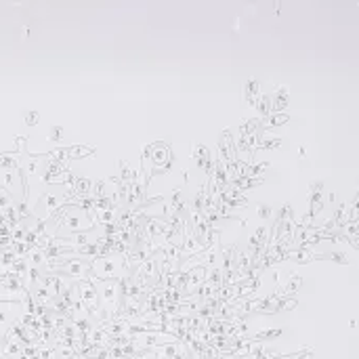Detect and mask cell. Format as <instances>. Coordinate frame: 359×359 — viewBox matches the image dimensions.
<instances>
[{
  "instance_id": "obj_2",
  "label": "cell",
  "mask_w": 359,
  "mask_h": 359,
  "mask_svg": "<svg viewBox=\"0 0 359 359\" xmlns=\"http://www.w3.org/2000/svg\"><path fill=\"white\" fill-rule=\"evenodd\" d=\"M65 271H67L72 278L82 280V278H86V273H88V265H86L84 261H80V259H72V261H67Z\"/></svg>"
},
{
  "instance_id": "obj_7",
  "label": "cell",
  "mask_w": 359,
  "mask_h": 359,
  "mask_svg": "<svg viewBox=\"0 0 359 359\" xmlns=\"http://www.w3.org/2000/svg\"><path fill=\"white\" fill-rule=\"evenodd\" d=\"M53 133H55V135H53V137H55V139H61V128H55V130H53Z\"/></svg>"
},
{
  "instance_id": "obj_6",
  "label": "cell",
  "mask_w": 359,
  "mask_h": 359,
  "mask_svg": "<svg viewBox=\"0 0 359 359\" xmlns=\"http://www.w3.org/2000/svg\"><path fill=\"white\" fill-rule=\"evenodd\" d=\"M34 122H38V114L29 111V114H27V124H34Z\"/></svg>"
},
{
  "instance_id": "obj_4",
  "label": "cell",
  "mask_w": 359,
  "mask_h": 359,
  "mask_svg": "<svg viewBox=\"0 0 359 359\" xmlns=\"http://www.w3.org/2000/svg\"><path fill=\"white\" fill-rule=\"evenodd\" d=\"M82 297H84V303L88 305V309H97V294H95V288L90 284H82Z\"/></svg>"
},
{
  "instance_id": "obj_3",
  "label": "cell",
  "mask_w": 359,
  "mask_h": 359,
  "mask_svg": "<svg viewBox=\"0 0 359 359\" xmlns=\"http://www.w3.org/2000/svg\"><path fill=\"white\" fill-rule=\"evenodd\" d=\"M65 227H69L72 231H78V229H86L90 227V221L86 215H72V217H65Z\"/></svg>"
},
{
  "instance_id": "obj_5",
  "label": "cell",
  "mask_w": 359,
  "mask_h": 359,
  "mask_svg": "<svg viewBox=\"0 0 359 359\" xmlns=\"http://www.w3.org/2000/svg\"><path fill=\"white\" fill-rule=\"evenodd\" d=\"M88 187H90V185H88V181H84V179H80V181H78V191H80V194L88 191Z\"/></svg>"
},
{
  "instance_id": "obj_1",
  "label": "cell",
  "mask_w": 359,
  "mask_h": 359,
  "mask_svg": "<svg viewBox=\"0 0 359 359\" xmlns=\"http://www.w3.org/2000/svg\"><path fill=\"white\" fill-rule=\"evenodd\" d=\"M93 269H95V273L101 276V278H114L116 271H118V261H116V259L103 257V259H97V261L93 263Z\"/></svg>"
}]
</instances>
